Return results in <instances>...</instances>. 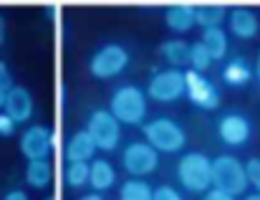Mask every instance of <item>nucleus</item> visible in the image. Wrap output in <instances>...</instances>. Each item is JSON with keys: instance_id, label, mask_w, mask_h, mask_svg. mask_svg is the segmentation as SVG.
Returning <instances> with one entry per match:
<instances>
[{"instance_id": "nucleus-1", "label": "nucleus", "mask_w": 260, "mask_h": 200, "mask_svg": "<svg viewBox=\"0 0 260 200\" xmlns=\"http://www.w3.org/2000/svg\"><path fill=\"white\" fill-rule=\"evenodd\" d=\"M109 111L119 124H129V127L144 124L149 114V101H147L144 89H139L137 84L116 87L109 99Z\"/></svg>"}, {"instance_id": "nucleus-2", "label": "nucleus", "mask_w": 260, "mask_h": 200, "mask_svg": "<svg viewBox=\"0 0 260 200\" xmlns=\"http://www.w3.org/2000/svg\"><path fill=\"white\" fill-rule=\"evenodd\" d=\"M142 132H144V142L159 155H177L187 145V132L172 117H154L142 124Z\"/></svg>"}, {"instance_id": "nucleus-3", "label": "nucleus", "mask_w": 260, "mask_h": 200, "mask_svg": "<svg viewBox=\"0 0 260 200\" xmlns=\"http://www.w3.org/2000/svg\"><path fill=\"white\" fill-rule=\"evenodd\" d=\"M177 180L187 193H207L212 188V160L205 152H187L177 162Z\"/></svg>"}, {"instance_id": "nucleus-4", "label": "nucleus", "mask_w": 260, "mask_h": 200, "mask_svg": "<svg viewBox=\"0 0 260 200\" xmlns=\"http://www.w3.org/2000/svg\"><path fill=\"white\" fill-rule=\"evenodd\" d=\"M212 188L228 193V195H243L250 185H248V175H245V165L235 157V155H217L212 160Z\"/></svg>"}, {"instance_id": "nucleus-5", "label": "nucleus", "mask_w": 260, "mask_h": 200, "mask_svg": "<svg viewBox=\"0 0 260 200\" xmlns=\"http://www.w3.org/2000/svg\"><path fill=\"white\" fill-rule=\"evenodd\" d=\"M84 129L93 139L96 150H101V152H114L121 145V124L111 117L109 109H93L88 114Z\"/></svg>"}, {"instance_id": "nucleus-6", "label": "nucleus", "mask_w": 260, "mask_h": 200, "mask_svg": "<svg viewBox=\"0 0 260 200\" xmlns=\"http://www.w3.org/2000/svg\"><path fill=\"white\" fill-rule=\"evenodd\" d=\"M129 66V51L121 43H104L88 61V74L93 79H114Z\"/></svg>"}, {"instance_id": "nucleus-7", "label": "nucleus", "mask_w": 260, "mask_h": 200, "mask_svg": "<svg viewBox=\"0 0 260 200\" xmlns=\"http://www.w3.org/2000/svg\"><path fill=\"white\" fill-rule=\"evenodd\" d=\"M121 167L126 170V175L144 180L152 173H157L159 167V152L152 150L144 139H134L121 150Z\"/></svg>"}, {"instance_id": "nucleus-8", "label": "nucleus", "mask_w": 260, "mask_h": 200, "mask_svg": "<svg viewBox=\"0 0 260 200\" xmlns=\"http://www.w3.org/2000/svg\"><path fill=\"white\" fill-rule=\"evenodd\" d=\"M147 99L157 104H172L184 97V71L179 69H162L154 71L149 84H147Z\"/></svg>"}, {"instance_id": "nucleus-9", "label": "nucleus", "mask_w": 260, "mask_h": 200, "mask_svg": "<svg viewBox=\"0 0 260 200\" xmlns=\"http://www.w3.org/2000/svg\"><path fill=\"white\" fill-rule=\"evenodd\" d=\"M217 137L228 147H245L253 137V122L243 111H225L217 119Z\"/></svg>"}, {"instance_id": "nucleus-10", "label": "nucleus", "mask_w": 260, "mask_h": 200, "mask_svg": "<svg viewBox=\"0 0 260 200\" xmlns=\"http://www.w3.org/2000/svg\"><path fill=\"white\" fill-rule=\"evenodd\" d=\"M184 97L192 101L197 109H205V111H212V109L220 106L217 87L207 76H202L197 71H184Z\"/></svg>"}, {"instance_id": "nucleus-11", "label": "nucleus", "mask_w": 260, "mask_h": 200, "mask_svg": "<svg viewBox=\"0 0 260 200\" xmlns=\"http://www.w3.org/2000/svg\"><path fill=\"white\" fill-rule=\"evenodd\" d=\"M53 150V129L48 124H30L20 134V152L28 162L33 160H48Z\"/></svg>"}, {"instance_id": "nucleus-12", "label": "nucleus", "mask_w": 260, "mask_h": 200, "mask_svg": "<svg viewBox=\"0 0 260 200\" xmlns=\"http://www.w3.org/2000/svg\"><path fill=\"white\" fill-rule=\"evenodd\" d=\"M228 31H230V36H235V38H240V41L255 38L260 31L258 13L250 10V8H245V5L228 8Z\"/></svg>"}, {"instance_id": "nucleus-13", "label": "nucleus", "mask_w": 260, "mask_h": 200, "mask_svg": "<svg viewBox=\"0 0 260 200\" xmlns=\"http://www.w3.org/2000/svg\"><path fill=\"white\" fill-rule=\"evenodd\" d=\"M3 111H5L15 124H25V122H30V117H33V111H36L33 94H30L25 87L13 84V87L8 89V97H5V106H3Z\"/></svg>"}, {"instance_id": "nucleus-14", "label": "nucleus", "mask_w": 260, "mask_h": 200, "mask_svg": "<svg viewBox=\"0 0 260 200\" xmlns=\"http://www.w3.org/2000/svg\"><path fill=\"white\" fill-rule=\"evenodd\" d=\"M88 185L99 195L106 193V190H111L116 185V170H114V165L109 160H104V157H99V160L93 157L88 162Z\"/></svg>"}, {"instance_id": "nucleus-15", "label": "nucleus", "mask_w": 260, "mask_h": 200, "mask_svg": "<svg viewBox=\"0 0 260 200\" xmlns=\"http://www.w3.org/2000/svg\"><path fill=\"white\" fill-rule=\"evenodd\" d=\"M63 155H66V162H91V160H93L96 145H93V139L88 137L86 129H76V132L69 137V142H66V147H63Z\"/></svg>"}, {"instance_id": "nucleus-16", "label": "nucleus", "mask_w": 260, "mask_h": 200, "mask_svg": "<svg viewBox=\"0 0 260 200\" xmlns=\"http://www.w3.org/2000/svg\"><path fill=\"white\" fill-rule=\"evenodd\" d=\"M165 25L172 33H189L194 28V5L192 3H174L165 10Z\"/></svg>"}, {"instance_id": "nucleus-17", "label": "nucleus", "mask_w": 260, "mask_h": 200, "mask_svg": "<svg viewBox=\"0 0 260 200\" xmlns=\"http://www.w3.org/2000/svg\"><path fill=\"white\" fill-rule=\"evenodd\" d=\"M225 20H228V5L222 3H197L194 5V25H200L202 31L222 28Z\"/></svg>"}, {"instance_id": "nucleus-18", "label": "nucleus", "mask_w": 260, "mask_h": 200, "mask_svg": "<svg viewBox=\"0 0 260 200\" xmlns=\"http://www.w3.org/2000/svg\"><path fill=\"white\" fill-rule=\"evenodd\" d=\"M220 76H222V81H225L228 87L240 89V87H248V84L253 81V66H250L245 59L235 56V59L225 61V66H222Z\"/></svg>"}, {"instance_id": "nucleus-19", "label": "nucleus", "mask_w": 260, "mask_h": 200, "mask_svg": "<svg viewBox=\"0 0 260 200\" xmlns=\"http://www.w3.org/2000/svg\"><path fill=\"white\" fill-rule=\"evenodd\" d=\"M200 43L205 46V51L210 53L212 61H222L228 56V51H230V38H228V33L222 28H207V31H202Z\"/></svg>"}, {"instance_id": "nucleus-20", "label": "nucleus", "mask_w": 260, "mask_h": 200, "mask_svg": "<svg viewBox=\"0 0 260 200\" xmlns=\"http://www.w3.org/2000/svg\"><path fill=\"white\" fill-rule=\"evenodd\" d=\"M159 53L162 59L170 64V69H184L189 66V43L184 38H170L159 46Z\"/></svg>"}, {"instance_id": "nucleus-21", "label": "nucleus", "mask_w": 260, "mask_h": 200, "mask_svg": "<svg viewBox=\"0 0 260 200\" xmlns=\"http://www.w3.org/2000/svg\"><path fill=\"white\" fill-rule=\"evenodd\" d=\"M51 178H53V167L48 160H33L25 165V183L28 188L33 190H46L51 185Z\"/></svg>"}, {"instance_id": "nucleus-22", "label": "nucleus", "mask_w": 260, "mask_h": 200, "mask_svg": "<svg viewBox=\"0 0 260 200\" xmlns=\"http://www.w3.org/2000/svg\"><path fill=\"white\" fill-rule=\"evenodd\" d=\"M119 200H154V188L147 180L129 178L119 188Z\"/></svg>"}, {"instance_id": "nucleus-23", "label": "nucleus", "mask_w": 260, "mask_h": 200, "mask_svg": "<svg viewBox=\"0 0 260 200\" xmlns=\"http://www.w3.org/2000/svg\"><path fill=\"white\" fill-rule=\"evenodd\" d=\"M63 178H66V185L74 188V190L86 188L88 185V162H66Z\"/></svg>"}, {"instance_id": "nucleus-24", "label": "nucleus", "mask_w": 260, "mask_h": 200, "mask_svg": "<svg viewBox=\"0 0 260 200\" xmlns=\"http://www.w3.org/2000/svg\"><path fill=\"white\" fill-rule=\"evenodd\" d=\"M210 66H212V59H210V53L205 51V46H202L200 41L189 43V71L205 74Z\"/></svg>"}, {"instance_id": "nucleus-25", "label": "nucleus", "mask_w": 260, "mask_h": 200, "mask_svg": "<svg viewBox=\"0 0 260 200\" xmlns=\"http://www.w3.org/2000/svg\"><path fill=\"white\" fill-rule=\"evenodd\" d=\"M245 175H248V185H253L255 193H260V157L245 162Z\"/></svg>"}, {"instance_id": "nucleus-26", "label": "nucleus", "mask_w": 260, "mask_h": 200, "mask_svg": "<svg viewBox=\"0 0 260 200\" xmlns=\"http://www.w3.org/2000/svg\"><path fill=\"white\" fill-rule=\"evenodd\" d=\"M154 200H184V198L172 185H159V188H154Z\"/></svg>"}, {"instance_id": "nucleus-27", "label": "nucleus", "mask_w": 260, "mask_h": 200, "mask_svg": "<svg viewBox=\"0 0 260 200\" xmlns=\"http://www.w3.org/2000/svg\"><path fill=\"white\" fill-rule=\"evenodd\" d=\"M15 127H18V124H15L5 111H0V137H3V139L13 137V134H15Z\"/></svg>"}, {"instance_id": "nucleus-28", "label": "nucleus", "mask_w": 260, "mask_h": 200, "mask_svg": "<svg viewBox=\"0 0 260 200\" xmlns=\"http://www.w3.org/2000/svg\"><path fill=\"white\" fill-rule=\"evenodd\" d=\"M13 87V76H10V69L5 61H0V89H10Z\"/></svg>"}, {"instance_id": "nucleus-29", "label": "nucleus", "mask_w": 260, "mask_h": 200, "mask_svg": "<svg viewBox=\"0 0 260 200\" xmlns=\"http://www.w3.org/2000/svg\"><path fill=\"white\" fill-rule=\"evenodd\" d=\"M202 200H235L233 195H228V193H222V190H217V188H210L207 193H205V198Z\"/></svg>"}, {"instance_id": "nucleus-30", "label": "nucleus", "mask_w": 260, "mask_h": 200, "mask_svg": "<svg viewBox=\"0 0 260 200\" xmlns=\"http://www.w3.org/2000/svg\"><path fill=\"white\" fill-rule=\"evenodd\" d=\"M3 200H30V198H28V193H25V190L13 188V190H8V193L3 195Z\"/></svg>"}, {"instance_id": "nucleus-31", "label": "nucleus", "mask_w": 260, "mask_h": 200, "mask_svg": "<svg viewBox=\"0 0 260 200\" xmlns=\"http://www.w3.org/2000/svg\"><path fill=\"white\" fill-rule=\"evenodd\" d=\"M5 33H8V25H5V18L0 15V46L5 43Z\"/></svg>"}, {"instance_id": "nucleus-32", "label": "nucleus", "mask_w": 260, "mask_h": 200, "mask_svg": "<svg viewBox=\"0 0 260 200\" xmlns=\"http://www.w3.org/2000/svg\"><path fill=\"white\" fill-rule=\"evenodd\" d=\"M79 200H106V198L99 195V193H88V195H84V198H79Z\"/></svg>"}, {"instance_id": "nucleus-33", "label": "nucleus", "mask_w": 260, "mask_h": 200, "mask_svg": "<svg viewBox=\"0 0 260 200\" xmlns=\"http://www.w3.org/2000/svg\"><path fill=\"white\" fill-rule=\"evenodd\" d=\"M5 97H8V89H0V111H3V106H5Z\"/></svg>"}, {"instance_id": "nucleus-34", "label": "nucleus", "mask_w": 260, "mask_h": 200, "mask_svg": "<svg viewBox=\"0 0 260 200\" xmlns=\"http://www.w3.org/2000/svg\"><path fill=\"white\" fill-rule=\"evenodd\" d=\"M245 200H260V193H255V190H253L250 195H245Z\"/></svg>"}, {"instance_id": "nucleus-35", "label": "nucleus", "mask_w": 260, "mask_h": 200, "mask_svg": "<svg viewBox=\"0 0 260 200\" xmlns=\"http://www.w3.org/2000/svg\"><path fill=\"white\" fill-rule=\"evenodd\" d=\"M258 81H260V53H258Z\"/></svg>"}, {"instance_id": "nucleus-36", "label": "nucleus", "mask_w": 260, "mask_h": 200, "mask_svg": "<svg viewBox=\"0 0 260 200\" xmlns=\"http://www.w3.org/2000/svg\"><path fill=\"white\" fill-rule=\"evenodd\" d=\"M46 200H53V198H46Z\"/></svg>"}]
</instances>
